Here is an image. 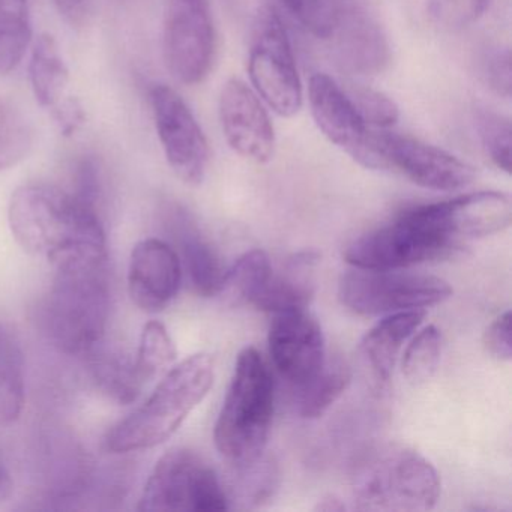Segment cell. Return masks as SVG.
<instances>
[{"mask_svg":"<svg viewBox=\"0 0 512 512\" xmlns=\"http://www.w3.org/2000/svg\"><path fill=\"white\" fill-rule=\"evenodd\" d=\"M104 266L56 269L44 305V323L50 340L68 355H89L106 335L110 292Z\"/></svg>","mask_w":512,"mask_h":512,"instance_id":"obj_4","label":"cell"},{"mask_svg":"<svg viewBox=\"0 0 512 512\" xmlns=\"http://www.w3.org/2000/svg\"><path fill=\"white\" fill-rule=\"evenodd\" d=\"M493 0H428L431 22L443 31L457 32L478 22Z\"/></svg>","mask_w":512,"mask_h":512,"instance_id":"obj_33","label":"cell"},{"mask_svg":"<svg viewBox=\"0 0 512 512\" xmlns=\"http://www.w3.org/2000/svg\"><path fill=\"white\" fill-rule=\"evenodd\" d=\"M335 31L340 32L341 52L353 70L365 74L382 71L388 62L389 47L382 29L370 17L359 11H341Z\"/></svg>","mask_w":512,"mask_h":512,"instance_id":"obj_21","label":"cell"},{"mask_svg":"<svg viewBox=\"0 0 512 512\" xmlns=\"http://www.w3.org/2000/svg\"><path fill=\"white\" fill-rule=\"evenodd\" d=\"M461 247L404 211L392 223L355 239L344 251V259L353 268L392 271L449 259Z\"/></svg>","mask_w":512,"mask_h":512,"instance_id":"obj_9","label":"cell"},{"mask_svg":"<svg viewBox=\"0 0 512 512\" xmlns=\"http://www.w3.org/2000/svg\"><path fill=\"white\" fill-rule=\"evenodd\" d=\"M482 76L496 94L511 97V52L508 49H497L488 53L482 64Z\"/></svg>","mask_w":512,"mask_h":512,"instance_id":"obj_36","label":"cell"},{"mask_svg":"<svg viewBox=\"0 0 512 512\" xmlns=\"http://www.w3.org/2000/svg\"><path fill=\"white\" fill-rule=\"evenodd\" d=\"M352 479L361 511H428L439 502L436 467L412 449H380L362 460Z\"/></svg>","mask_w":512,"mask_h":512,"instance_id":"obj_5","label":"cell"},{"mask_svg":"<svg viewBox=\"0 0 512 512\" xmlns=\"http://www.w3.org/2000/svg\"><path fill=\"white\" fill-rule=\"evenodd\" d=\"M425 316V310L389 314L362 338V356L379 385L389 382L404 341L422 325Z\"/></svg>","mask_w":512,"mask_h":512,"instance_id":"obj_20","label":"cell"},{"mask_svg":"<svg viewBox=\"0 0 512 512\" xmlns=\"http://www.w3.org/2000/svg\"><path fill=\"white\" fill-rule=\"evenodd\" d=\"M442 358V334L436 326H425L413 337L403 356V374L407 382L421 385L427 382Z\"/></svg>","mask_w":512,"mask_h":512,"instance_id":"obj_30","label":"cell"},{"mask_svg":"<svg viewBox=\"0 0 512 512\" xmlns=\"http://www.w3.org/2000/svg\"><path fill=\"white\" fill-rule=\"evenodd\" d=\"M89 355H92L95 380L106 394L119 403H131L139 397L143 382L137 374L134 361L121 353L100 352L98 347Z\"/></svg>","mask_w":512,"mask_h":512,"instance_id":"obj_27","label":"cell"},{"mask_svg":"<svg viewBox=\"0 0 512 512\" xmlns=\"http://www.w3.org/2000/svg\"><path fill=\"white\" fill-rule=\"evenodd\" d=\"M311 116L323 136L356 163L371 169V134L349 95L326 74H314L308 85Z\"/></svg>","mask_w":512,"mask_h":512,"instance_id":"obj_16","label":"cell"},{"mask_svg":"<svg viewBox=\"0 0 512 512\" xmlns=\"http://www.w3.org/2000/svg\"><path fill=\"white\" fill-rule=\"evenodd\" d=\"M272 271L271 259L265 251H247L226 269L221 293H226L238 304H253L271 278Z\"/></svg>","mask_w":512,"mask_h":512,"instance_id":"obj_26","label":"cell"},{"mask_svg":"<svg viewBox=\"0 0 512 512\" xmlns=\"http://www.w3.org/2000/svg\"><path fill=\"white\" fill-rule=\"evenodd\" d=\"M53 121L65 137L73 136L86 121L85 109L77 98L71 97L58 112L53 113Z\"/></svg>","mask_w":512,"mask_h":512,"instance_id":"obj_39","label":"cell"},{"mask_svg":"<svg viewBox=\"0 0 512 512\" xmlns=\"http://www.w3.org/2000/svg\"><path fill=\"white\" fill-rule=\"evenodd\" d=\"M31 40L28 0H0V74L19 67Z\"/></svg>","mask_w":512,"mask_h":512,"instance_id":"obj_25","label":"cell"},{"mask_svg":"<svg viewBox=\"0 0 512 512\" xmlns=\"http://www.w3.org/2000/svg\"><path fill=\"white\" fill-rule=\"evenodd\" d=\"M278 488V467L265 454L257 460L236 466V478L230 488L229 502L241 508L263 505L274 497Z\"/></svg>","mask_w":512,"mask_h":512,"instance_id":"obj_28","label":"cell"},{"mask_svg":"<svg viewBox=\"0 0 512 512\" xmlns=\"http://www.w3.org/2000/svg\"><path fill=\"white\" fill-rule=\"evenodd\" d=\"M319 260L316 251L293 254L280 274L272 271L268 283L251 305L272 314L307 310L316 292L314 269Z\"/></svg>","mask_w":512,"mask_h":512,"instance_id":"obj_19","label":"cell"},{"mask_svg":"<svg viewBox=\"0 0 512 512\" xmlns=\"http://www.w3.org/2000/svg\"><path fill=\"white\" fill-rule=\"evenodd\" d=\"M149 101L167 163L185 184H202L208 170L209 145L196 116L184 98L163 83L152 86Z\"/></svg>","mask_w":512,"mask_h":512,"instance_id":"obj_11","label":"cell"},{"mask_svg":"<svg viewBox=\"0 0 512 512\" xmlns=\"http://www.w3.org/2000/svg\"><path fill=\"white\" fill-rule=\"evenodd\" d=\"M287 10L319 38L334 35L335 8L331 0H281Z\"/></svg>","mask_w":512,"mask_h":512,"instance_id":"obj_35","label":"cell"},{"mask_svg":"<svg viewBox=\"0 0 512 512\" xmlns=\"http://www.w3.org/2000/svg\"><path fill=\"white\" fill-rule=\"evenodd\" d=\"M229 497L217 473L190 449L175 448L155 464L139 511H226Z\"/></svg>","mask_w":512,"mask_h":512,"instance_id":"obj_7","label":"cell"},{"mask_svg":"<svg viewBox=\"0 0 512 512\" xmlns=\"http://www.w3.org/2000/svg\"><path fill=\"white\" fill-rule=\"evenodd\" d=\"M76 188H74V196L79 197L83 202L95 208L101 194H103V176L97 161L91 157H85L80 161L74 176Z\"/></svg>","mask_w":512,"mask_h":512,"instance_id":"obj_37","label":"cell"},{"mask_svg":"<svg viewBox=\"0 0 512 512\" xmlns=\"http://www.w3.org/2000/svg\"><path fill=\"white\" fill-rule=\"evenodd\" d=\"M374 170H394L413 184L434 191H455L472 184L475 169L436 146L400 134H371Z\"/></svg>","mask_w":512,"mask_h":512,"instance_id":"obj_10","label":"cell"},{"mask_svg":"<svg viewBox=\"0 0 512 512\" xmlns=\"http://www.w3.org/2000/svg\"><path fill=\"white\" fill-rule=\"evenodd\" d=\"M476 128L485 154L491 163L505 173H511V121L499 113L482 110L476 116Z\"/></svg>","mask_w":512,"mask_h":512,"instance_id":"obj_32","label":"cell"},{"mask_svg":"<svg viewBox=\"0 0 512 512\" xmlns=\"http://www.w3.org/2000/svg\"><path fill=\"white\" fill-rule=\"evenodd\" d=\"M511 320V311H505L485 331V347L499 361L508 362L512 358Z\"/></svg>","mask_w":512,"mask_h":512,"instance_id":"obj_38","label":"cell"},{"mask_svg":"<svg viewBox=\"0 0 512 512\" xmlns=\"http://www.w3.org/2000/svg\"><path fill=\"white\" fill-rule=\"evenodd\" d=\"M14 482L5 464L0 461V500L8 499L13 494Z\"/></svg>","mask_w":512,"mask_h":512,"instance_id":"obj_41","label":"cell"},{"mask_svg":"<svg viewBox=\"0 0 512 512\" xmlns=\"http://www.w3.org/2000/svg\"><path fill=\"white\" fill-rule=\"evenodd\" d=\"M452 287L443 278L413 272L359 269L346 272L338 284V298L359 316H382L424 310L451 298Z\"/></svg>","mask_w":512,"mask_h":512,"instance_id":"obj_6","label":"cell"},{"mask_svg":"<svg viewBox=\"0 0 512 512\" xmlns=\"http://www.w3.org/2000/svg\"><path fill=\"white\" fill-rule=\"evenodd\" d=\"M317 511H325V512H335V511H344L346 506L341 502L340 499H337L335 496H328L325 499L320 500L319 505L316 506Z\"/></svg>","mask_w":512,"mask_h":512,"instance_id":"obj_42","label":"cell"},{"mask_svg":"<svg viewBox=\"0 0 512 512\" xmlns=\"http://www.w3.org/2000/svg\"><path fill=\"white\" fill-rule=\"evenodd\" d=\"M166 221L178 245L179 253H176L181 259L182 269L187 271L193 289L205 298L220 295L226 268L196 221L178 205L167 208Z\"/></svg>","mask_w":512,"mask_h":512,"instance_id":"obj_18","label":"cell"},{"mask_svg":"<svg viewBox=\"0 0 512 512\" xmlns=\"http://www.w3.org/2000/svg\"><path fill=\"white\" fill-rule=\"evenodd\" d=\"M248 74L256 94L281 118H292L302 107V85L289 35L274 8L256 14L251 32Z\"/></svg>","mask_w":512,"mask_h":512,"instance_id":"obj_8","label":"cell"},{"mask_svg":"<svg viewBox=\"0 0 512 512\" xmlns=\"http://www.w3.org/2000/svg\"><path fill=\"white\" fill-rule=\"evenodd\" d=\"M221 128L230 148L245 160L265 164L275 152V130L259 95L239 79L227 80L218 101Z\"/></svg>","mask_w":512,"mask_h":512,"instance_id":"obj_15","label":"cell"},{"mask_svg":"<svg viewBox=\"0 0 512 512\" xmlns=\"http://www.w3.org/2000/svg\"><path fill=\"white\" fill-rule=\"evenodd\" d=\"M88 0H53V4L58 8L59 13L70 20L71 23H77L82 20L86 10Z\"/></svg>","mask_w":512,"mask_h":512,"instance_id":"obj_40","label":"cell"},{"mask_svg":"<svg viewBox=\"0 0 512 512\" xmlns=\"http://www.w3.org/2000/svg\"><path fill=\"white\" fill-rule=\"evenodd\" d=\"M406 212L422 226L458 244L463 239L503 232L512 220L511 199L499 191L470 193L445 202L416 206Z\"/></svg>","mask_w":512,"mask_h":512,"instance_id":"obj_13","label":"cell"},{"mask_svg":"<svg viewBox=\"0 0 512 512\" xmlns=\"http://www.w3.org/2000/svg\"><path fill=\"white\" fill-rule=\"evenodd\" d=\"M215 34L209 0H167L164 59L176 80L197 85L214 59Z\"/></svg>","mask_w":512,"mask_h":512,"instance_id":"obj_12","label":"cell"},{"mask_svg":"<svg viewBox=\"0 0 512 512\" xmlns=\"http://www.w3.org/2000/svg\"><path fill=\"white\" fill-rule=\"evenodd\" d=\"M352 380L347 362L335 358L332 361L326 359L325 365L316 377L295 388L296 410L301 418L317 419L328 412L329 407L344 394Z\"/></svg>","mask_w":512,"mask_h":512,"instance_id":"obj_24","label":"cell"},{"mask_svg":"<svg viewBox=\"0 0 512 512\" xmlns=\"http://www.w3.org/2000/svg\"><path fill=\"white\" fill-rule=\"evenodd\" d=\"M214 377L208 353H197L170 368L148 400L109 431L107 449L125 454L169 440L211 391Z\"/></svg>","mask_w":512,"mask_h":512,"instance_id":"obj_2","label":"cell"},{"mask_svg":"<svg viewBox=\"0 0 512 512\" xmlns=\"http://www.w3.org/2000/svg\"><path fill=\"white\" fill-rule=\"evenodd\" d=\"M29 79L38 104L50 115L70 100V70L52 35H40L35 41L29 62Z\"/></svg>","mask_w":512,"mask_h":512,"instance_id":"obj_22","label":"cell"},{"mask_svg":"<svg viewBox=\"0 0 512 512\" xmlns=\"http://www.w3.org/2000/svg\"><path fill=\"white\" fill-rule=\"evenodd\" d=\"M347 95L365 124L379 128H389L397 124L400 110L395 101L383 92L368 86H355Z\"/></svg>","mask_w":512,"mask_h":512,"instance_id":"obj_34","label":"cell"},{"mask_svg":"<svg viewBox=\"0 0 512 512\" xmlns=\"http://www.w3.org/2000/svg\"><path fill=\"white\" fill-rule=\"evenodd\" d=\"M274 416V379L254 347L239 353L229 391L215 424L220 454L233 466L251 463L265 454Z\"/></svg>","mask_w":512,"mask_h":512,"instance_id":"obj_3","label":"cell"},{"mask_svg":"<svg viewBox=\"0 0 512 512\" xmlns=\"http://www.w3.org/2000/svg\"><path fill=\"white\" fill-rule=\"evenodd\" d=\"M176 356L178 352L166 326L160 322L146 323L134 359V367L143 385L164 371L167 373L175 364Z\"/></svg>","mask_w":512,"mask_h":512,"instance_id":"obj_29","label":"cell"},{"mask_svg":"<svg viewBox=\"0 0 512 512\" xmlns=\"http://www.w3.org/2000/svg\"><path fill=\"white\" fill-rule=\"evenodd\" d=\"M32 130L25 116L7 101L0 100V170L11 169L28 157Z\"/></svg>","mask_w":512,"mask_h":512,"instance_id":"obj_31","label":"cell"},{"mask_svg":"<svg viewBox=\"0 0 512 512\" xmlns=\"http://www.w3.org/2000/svg\"><path fill=\"white\" fill-rule=\"evenodd\" d=\"M181 283L182 263L172 245L145 239L134 247L128 266V293L140 310H164L178 295Z\"/></svg>","mask_w":512,"mask_h":512,"instance_id":"obj_17","label":"cell"},{"mask_svg":"<svg viewBox=\"0 0 512 512\" xmlns=\"http://www.w3.org/2000/svg\"><path fill=\"white\" fill-rule=\"evenodd\" d=\"M25 359L19 341L0 326V425H10L25 407Z\"/></svg>","mask_w":512,"mask_h":512,"instance_id":"obj_23","label":"cell"},{"mask_svg":"<svg viewBox=\"0 0 512 512\" xmlns=\"http://www.w3.org/2000/svg\"><path fill=\"white\" fill-rule=\"evenodd\" d=\"M268 344L275 368L293 388L310 382L325 365V337L307 310L274 314Z\"/></svg>","mask_w":512,"mask_h":512,"instance_id":"obj_14","label":"cell"},{"mask_svg":"<svg viewBox=\"0 0 512 512\" xmlns=\"http://www.w3.org/2000/svg\"><path fill=\"white\" fill-rule=\"evenodd\" d=\"M8 221L20 247L55 269L106 265V233L97 209L73 193L53 185H23L11 197Z\"/></svg>","mask_w":512,"mask_h":512,"instance_id":"obj_1","label":"cell"}]
</instances>
